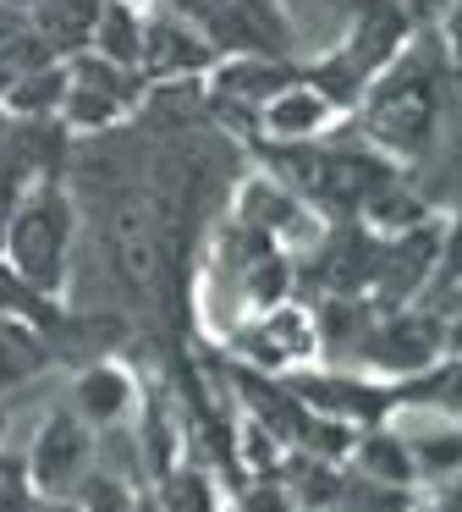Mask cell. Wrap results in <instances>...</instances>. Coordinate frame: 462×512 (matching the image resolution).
I'll list each match as a JSON object with an SVG mask.
<instances>
[{
  "mask_svg": "<svg viewBox=\"0 0 462 512\" xmlns=\"http://www.w3.org/2000/svg\"><path fill=\"white\" fill-rule=\"evenodd\" d=\"M242 6H259V0H242Z\"/></svg>",
  "mask_w": 462,
  "mask_h": 512,
  "instance_id": "cell-28",
  "label": "cell"
},
{
  "mask_svg": "<svg viewBox=\"0 0 462 512\" xmlns=\"http://www.w3.org/2000/svg\"><path fill=\"white\" fill-rule=\"evenodd\" d=\"M215 61L204 34L182 23V17H143V72L149 78H187Z\"/></svg>",
  "mask_w": 462,
  "mask_h": 512,
  "instance_id": "cell-5",
  "label": "cell"
},
{
  "mask_svg": "<svg viewBox=\"0 0 462 512\" xmlns=\"http://www.w3.org/2000/svg\"><path fill=\"white\" fill-rule=\"evenodd\" d=\"M99 12H105V0H39L28 17H33V28L66 56V50H77L83 39H94Z\"/></svg>",
  "mask_w": 462,
  "mask_h": 512,
  "instance_id": "cell-9",
  "label": "cell"
},
{
  "mask_svg": "<svg viewBox=\"0 0 462 512\" xmlns=\"http://www.w3.org/2000/svg\"><path fill=\"white\" fill-rule=\"evenodd\" d=\"M165 501L171 512H209V490L198 479H165Z\"/></svg>",
  "mask_w": 462,
  "mask_h": 512,
  "instance_id": "cell-21",
  "label": "cell"
},
{
  "mask_svg": "<svg viewBox=\"0 0 462 512\" xmlns=\"http://www.w3.org/2000/svg\"><path fill=\"white\" fill-rule=\"evenodd\" d=\"M286 83L292 78H286L275 61H259V56H231V61L215 67V89L231 94V100H253V105H264L270 94H281Z\"/></svg>",
  "mask_w": 462,
  "mask_h": 512,
  "instance_id": "cell-12",
  "label": "cell"
},
{
  "mask_svg": "<svg viewBox=\"0 0 462 512\" xmlns=\"http://www.w3.org/2000/svg\"><path fill=\"white\" fill-rule=\"evenodd\" d=\"M336 111H341V105L330 100L319 83H286L281 94H270V100L259 105V122H264V133H270V138L297 144V138H314Z\"/></svg>",
  "mask_w": 462,
  "mask_h": 512,
  "instance_id": "cell-6",
  "label": "cell"
},
{
  "mask_svg": "<svg viewBox=\"0 0 462 512\" xmlns=\"http://www.w3.org/2000/svg\"><path fill=\"white\" fill-rule=\"evenodd\" d=\"M446 347H451V353H462V320L446 325Z\"/></svg>",
  "mask_w": 462,
  "mask_h": 512,
  "instance_id": "cell-26",
  "label": "cell"
},
{
  "mask_svg": "<svg viewBox=\"0 0 462 512\" xmlns=\"http://www.w3.org/2000/svg\"><path fill=\"white\" fill-rule=\"evenodd\" d=\"M127 408H132L127 369L94 364V369H83V375H77V413H83L88 424H116V419H127Z\"/></svg>",
  "mask_w": 462,
  "mask_h": 512,
  "instance_id": "cell-7",
  "label": "cell"
},
{
  "mask_svg": "<svg viewBox=\"0 0 462 512\" xmlns=\"http://www.w3.org/2000/svg\"><path fill=\"white\" fill-rule=\"evenodd\" d=\"M28 166L22 160H11V155H0V248H6V232H11V221H17V210H22V199H28Z\"/></svg>",
  "mask_w": 462,
  "mask_h": 512,
  "instance_id": "cell-17",
  "label": "cell"
},
{
  "mask_svg": "<svg viewBox=\"0 0 462 512\" xmlns=\"http://www.w3.org/2000/svg\"><path fill=\"white\" fill-rule=\"evenodd\" d=\"M110 254H116L121 276H127L132 287H143V292L160 287V259H165L160 210H154L143 193H127V199H116V210H110Z\"/></svg>",
  "mask_w": 462,
  "mask_h": 512,
  "instance_id": "cell-2",
  "label": "cell"
},
{
  "mask_svg": "<svg viewBox=\"0 0 462 512\" xmlns=\"http://www.w3.org/2000/svg\"><path fill=\"white\" fill-rule=\"evenodd\" d=\"M358 463L369 468L380 485H407V479H418L413 452H407V441H396V435H369V441L358 446Z\"/></svg>",
  "mask_w": 462,
  "mask_h": 512,
  "instance_id": "cell-13",
  "label": "cell"
},
{
  "mask_svg": "<svg viewBox=\"0 0 462 512\" xmlns=\"http://www.w3.org/2000/svg\"><path fill=\"white\" fill-rule=\"evenodd\" d=\"M121 94H105V89H83V83H72V94H66L61 116L72 127H83V133H99V127H110L121 116Z\"/></svg>",
  "mask_w": 462,
  "mask_h": 512,
  "instance_id": "cell-15",
  "label": "cell"
},
{
  "mask_svg": "<svg viewBox=\"0 0 462 512\" xmlns=\"http://www.w3.org/2000/svg\"><path fill=\"white\" fill-rule=\"evenodd\" d=\"M11 83H17V72L6 67V61H0V105H6V94H11Z\"/></svg>",
  "mask_w": 462,
  "mask_h": 512,
  "instance_id": "cell-27",
  "label": "cell"
},
{
  "mask_svg": "<svg viewBox=\"0 0 462 512\" xmlns=\"http://www.w3.org/2000/svg\"><path fill=\"white\" fill-rule=\"evenodd\" d=\"M66 243H72V204L55 182H39V188L22 199L17 221L6 232V254L11 270L28 292H55L66 276Z\"/></svg>",
  "mask_w": 462,
  "mask_h": 512,
  "instance_id": "cell-1",
  "label": "cell"
},
{
  "mask_svg": "<svg viewBox=\"0 0 462 512\" xmlns=\"http://www.w3.org/2000/svg\"><path fill=\"white\" fill-rule=\"evenodd\" d=\"M66 94H72V67H44V72H28V78H17L11 83V94H6V111L11 116H61V105H66Z\"/></svg>",
  "mask_w": 462,
  "mask_h": 512,
  "instance_id": "cell-10",
  "label": "cell"
},
{
  "mask_svg": "<svg viewBox=\"0 0 462 512\" xmlns=\"http://www.w3.org/2000/svg\"><path fill=\"white\" fill-rule=\"evenodd\" d=\"M369 133H374V144H380L385 155H402V160L418 155V149L429 144V133H435V94H429L418 78L385 83V94L369 111Z\"/></svg>",
  "mask_w": 462,
  "mask_h": 512,
  "instance_id": "cell-3",
  "label": "cell"
},
{
  "mask_svg": "<svg viewBox=\"0 0 462 512\" xmlns=\"http://www.w3.org/2000/svg\"><path fill=\"white\" fill-rule=\"evenodd\" d=\"M363 210H369V221H374V226H391V232H407V226L418 221V204H413V199H402V193H391L385 182L369 193V204H363Z\"/></svg>",
  "mask_w": 462,
  "mask_h": 512,
  "instance_id": "cell-18",
  "label": "cell"
},
{
  "mask_svg": "<svg viewBox=\"0 0 462 512\" xmlns=\"http://www.w3.org/2000/svg\"><path fill=\"white\" fill-rule=\"evenodd\" d=\"M83 507L88 512H132V496L116 485V479H88V485H83Z\"/></svg>",
  "mask_w": 462,
  "mask_h": 512,
  "instance_id": "cell-19",
  "label": "cell"
},
{
  "mask_svg": "<svg viewBox=\"0 0 462 512\" xmlns=\"http://www.w3.org/2000/svg\"><path fill=\"white\" fill-rule=\"evenodd\" d=\"M446 39H451V50H457V61H462V0H451V12H446Z\"/></svg>",
  "mask_w": 462,
  "mask_h": 512,
  "instance_id": "cell-24",
  "label": "cell"
},
{
  "mask_svg": "<svg viewBox=\"0 0 462 512\" xmlns=\"http://www.w3.org/2000/svg\"><path fill=\"white\" fill-rule=\"evenodd\" d=\"M33 369H39V342H33L17 320L0 314V391L17 386V380H28Z\"/></svg>",
  "mask_w": 462,
  "mask_h": 512,
  "instance_id": "cell-14",
  "label": "cell"
},
{
  "mask_svg": "<svg viewBox=\"0 0 462 512\" xmlns=\"http://www.w3.org/2000/svg\"><path fill=\"white\" fill-rule=\"evenodd\" d=\"M88 50L105 61H116V67H143V17L132 12L127 0H105V12H99L94 23V39H88Z\"/></svg>",
  "mask_w": 462,
  "mask_h": 512,
  "instance_id": "cell-8",
  "label": "cell"
},
{
  "mask_svg": "<svg viewBox=\"0 0 462 512\" xmlns=\"http://www.w3.org/2000/svg\"><path fill=\"white\" fill-rule=\"evenodd\" d=\"M88 419H72V413H50L44 430L33 435V485L44 496H66V490L83 485V463H88Z\"/></svg>",
  "mask_w": 462,
  "mask_h": 512,
  "instance_id": "cell-4",
  "label": "cell"
},
{
  "mask_svg": "<svg viewBox=\"0 0 462 512\" xmlns=\"http://www.w3.org/2000/svg\"><path fill=\"white\" fill-rule=\"evenodd\" d=\"M374 347H380L374 358H380L385 369H424L429 358H435V347H446V331L429 325V320H396Z\"/></svg>",
  "mask_w": 462,
  "mask_h": 512,
  "instance_id": "cell-11",
  "label": "cell"
},
{
  "mask_svg": "<svg viewBox=\"0 0 462 512\" xmlns=\"http://www.w3.org/2000/svg\"><path fill=\"white\" fill-rule=\"evenodd\" d=\"M242 215H248L253 226H281V221H292V199H286L281 188H270V182H248L242 188Z\"/></svg>",
  "mask_w": 462,
  "mask_h": 512,
  "instance_id": "cell-16",
  "label": "cell"
},
{
  "mask_svg": "<svg viewBox=\"0 0 462 512\" xmlns=\"http://www.w3.org/2000/svg\"><path fill=\"white\" fill-rule=\"evenodd\" d=\"M440 287H462V221L451 226L446 248H440Z\"/></svg>",
  "mask_w": 462,
  "mask_h": 512,
  "instance_id": "cell-22",
  "label": "cell"
},
{
  "mask_svg": "<svg viewBox=\"0 0 462 512\" xmlns=\"http://www.w3.org/2000/svg\"><path fill=\"white\" fill-rule=\"evenodd\" d=\"M28 28H33V17L22 12V6H6V0H0V50H6L17 34H28Z\"/></svg>",
  "mask_w": 462,
  "mask_h": 512,
  "instance_id": "cell-23",
  "label": "cell"
},
{
  "mask_svg": "<svg viewBox=\"0 0 462 512\" xmlns=\"http://www.w3.org/2000/svg\"><path fill=\"white\" fill-rule=\"evenodd\" d=\"M281 287H286V265H281V259H264V265L248 276V292L259 298V309H264V303L281 298Z\"/></svg>",
  "mask_w": 462,
  "mask_h": 512,
  "instance_id": "cell-20",
  "label": "cell"
},
{
  "mask_svg": "<svg viewBox=\"0 0 462 512\" xmlns=\"http://www.w3.org/2000/svg\"><path fill=\"white\" fill-rule=\"evenodd\" d=\"M440 512H462V479H446V490H440Z\"/></svg>",
  "mask_w": 462,
  "mask_h": 512,
  "instance_id": "cell-25",
  "label": "cell"
}]
</instances>
